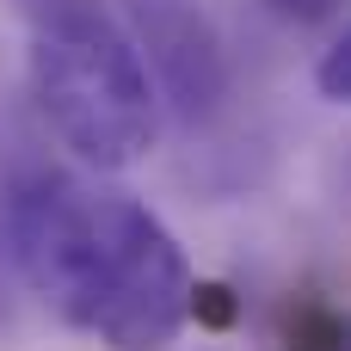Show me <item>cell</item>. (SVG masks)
<instances>
[{
  "label": "cell",
  "instance_id": "2",
  "mask_svg": "<svg viewBox=\"0 0 351 351\" xmlns=\"http://www.w3.org/2000/svg\"><path fill=\"white\" fill-rule=\"evenodd\" d=\"M31 25V99L49 136L93 173L136 167L160 136V99L105 0H12Z\"/></svg>",
  "mask_w": 351,
  "mask_h": 351
},
{
  "label": "cell",
  "instance_id": "4",
  "mask_svg": "<svg viewBox=\"0 0 351 351\" xmlns=\"http://www.w3.org/2000/svg\"><path fill=\"white\" fill-rule=\"evenodd\" d=\"M315 86H321L327 105H346V99H351V37H333V43L321 49V62H315Z\"/></svg>",
  "mask_w": 351,
  "mask_h": 351
},
{
  "label": "cell",
  "instance_id": "5",
  "mask_svg": "<svg viewBox=\"0 0 351 351\" xmlns=\"http://www.w3.org/2000/svg\"><path fill=\"white\" fill-rule=\"evenodd\" d=\"M284 25H333L346 12V0H265Z\"/></svg>",
  "mask_w": 351,
  "mask_h": 351
},
{
  "label": "cell",
  "instance_id": "1",
  "mask_svg": "<svg viewBox=\"0 0 351 351\" xmlns=\"http://www.w3.org/2000/svg\"><path fill=\"white\" fill-rule=\"evenodd\" d=\"M6 271L74 333L105 351H167L191 321V259L130 191L62 167H25L0 185Z\"/></svg>",
  "mask_w": 351,
  "mask_h": 351
},
{
  "label": "cell",
  "instance_id": "3",
  "mask_svg": "<svg viewBox=\"0 0 351 351\" xmlns=\"http://www.w3.org/2000/svg\"><path fill=\"white\" fill-rule=\"evenodd\" d=\"M117 25L130 49L142 56L154 99L173 105L179 123H204L222 111L234 68L204 0H117Z\"/></svg>",
  "mask_w": 351,
  "mask_h": 351
}]
</instances>
